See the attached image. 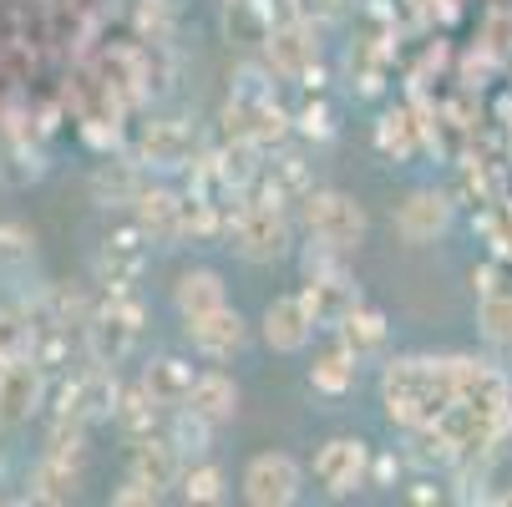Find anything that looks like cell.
I'll return each instance as SVG.
<instances>
[{
  "label": "cell",
  "instance_id": "5",
  "mask_svg": "<svg viewBox=\"0 0 512 507\" xmlns=\"http://www.w3.org/2000/svg\"><path fill=\"white\" fill-rule=\"evenodd\" d=\"M229 127L234 137H249L254 148H269V142L289 132V112L274 102V87H264L259 77H239L234 102H229Z\"/></svg>",
  "mask_w": 512,
  "mask_h": 507
},
{
  "label": "cell",
  "instance_id": "25",
  "mask_svg": "<svg viewBox=\"0 0 512 507\" xmlns=\"http://www.w3.org/2000/svg\"><path fill=\"white\" fill-rule=\"evenodd\" d=\"M335 335H340V345H345L350 355L371 360V355H381V350H386V335H391V330H386V315H381V310H371V305L360 300V305L335 325Z\"/></svg>",
  "mask_w": 512,
  "mask_h": 507
},
{
  "label": "cell",
  "instance_id": "31",
  "mask_svg": "<svg viewBox=\"0 0 512 507\" xmlns=\"http://www.w3.org/2000/svg\"><path fill=\"white\" fill-rule=\"evenodd\" d=\"M92 193H97L102 203H127V208H132V198L142 193V183H137V173H132L127 163H117V168L102 163L97 178H92Z\"/></svg>",
  "mask_w": 512,
  "mask_h": 507
},
{
  "label": "cell",
  "instance_id": "7",
  "mask_svg": "<svg viewBox=\"0 0 512 507\" xmlns=\"http://www.w3.org/2000/svg\"><path fill=\"white\" fill-rule=\"evenodd\" d=\"M315 477L330 497H350L355 487L371 482V447H365L360 437H335L320 447L315 457Z\"/></svg>",
  "mask_w": 512,
  "mask_h": 507
},
{
  "label": "cell",
  "instance_id": "21",
  "mask_svg": "<svg viewBox=\"0 0 512 507\" xmlns=\"http://www.w3.org/2000/svg\"><path fill=\"white\" fill-rule=\"evenodd\" d=\"M188 406H193L203 421H213V426H229V421L239 416V386H234V376H224V371H203V376L193 381Z\"/></svg>",
  "mask_w": 512,
  "mask_h": 507
},
{
  "label": "cell",
  "instance_id": "11",
  "mask_svg": "<svg viewBox=\"0 0 512 507\" xmlns=\"http://www.w3.org/2000/svg\"><path fill=\"white\" fill-rule=\"evenodd\" d=\"M269 66L279 71V77H300V82H320V41L310 26L300 21H289V26H274L269 31Z\"/></svg>",
  "mask_w": 512,
  "mask_h": 507
},
{
  "label": "cell",
  "instance_id": "17",
  "mask_svg": "<svg viewBox=\"0 0 512 507\" xmlns=\"http://www.w3.org/2000/svg\"><path fill=\"white\" fill-rule=\"evenodd\" d=\"M77 492H82V457H56V452H46V457L31 467L26 502L66 507V502H77Z\"/></svg>",
  "mask_w": 512,
  "mask_h": 507
},
{
  "label": "cell",
  "instance_id": "3",
  "mask_svg": "<svg viewBox=\"0 0 512 507\" xmlns=\"http://www.w3.org/2000/svg\"><path fill=\"white\" fill-rule=\"evenodd\" d=\"M87 355L97 366H122L132 355L137 335H142V305L127 295V289H107L102 305L87 315Z\"/></svg>",
  "mask_w": 512,
  "mask_h": 507
},
{
  "label": "cell",
  "instance_id": "20",
  "mask_svg": "<svg viewBox=\"0 0 512 507\" xmlns=\"http://www.w3.org/2000/svg\"><path fill=\"white\" fill-rule=\"evenodd\" d=\"M142 158L153 168H193L198 163V142L183 122H153L142 137Z\"/></svg>",
  "mask_w": 512,
  "mask_h": 507
},
{
  "label": "cell",
  "instance_id": "36",
  "mask_svg": "<svg viewBox=\"0 0 512 507\" xmlns=\"http://www.w3.org/2000/svg\"><path fill=\"white\" fill-rule=\"evenodd\" d=\"M112 502H117V507H158V502H163V492H158L153 482H142L137 472H127V477H122V487H112Z\"/></svg>",
  "mask_w": 512,
  "mask_h": 507
},
{
  "label": "cell",
  "instance_id": "18",
  "mask_svg": "<svg viewBox=\"0 0 512 507\" xmlns=\"http://www.w3.org/2000/svg\"><path fill=\"white\" fill-rule=\"evenodd\" d=\"M477 325L492 345H512V279L502 269H482L477 274Z\"/></svg>",
  "mask_w": 512,
  "mask_h": 507
},
{
  "label": "cell",
  "instance_id": "14",
  "mask_svg": "<svg viewBox=\"0 0 512 507\" xmlns=\"http://www.w3.org/2000/svg\"><path fill=\"white\" fill-rule=\"evenodd\" d=\"M183 213H188V198L173 193V188H148L132 198V219L148 229L153 244H183Z\"/></svg>",
  "mask_w": 512,
  "mask_h": 507
},
{
  "label": "cell",
  "instance_id": "1",
  "mask_svg": "<svg viewBox=\"0 0 512 507\" xmlns=\"http://www.w3.org/2000/svg\"><path fill=\"white\" fill-rule=\"evenodd\" d=\"M381 396H386L391 421H401L406 431L411 426H431L436 416L457 401L452 366H447V360H426V355L391 360L386 376H381Z\"/></svg>",
  "mask_w": 512,
  "mask_h": 507
},
{
  "label": "cell",
  "instance_id": "26",
  "mask_svg": "<svg viewBox=\"0 0 512 507\" xmlns=\"http://www.w3.org/2000/svg\"><path fill=\"white\" fill-rule=\"evenodd\" d=\"M259 198H274V203H305L315 188H310V168L305 158H279V163H264L259 183H254Z\"/></svg>",
  "mask_w": 512,
  "mask_h": 507
},
{
  "label": "cell",
  "instance_id": "19",
  "mask_svg": "<svg viewBox=\"0 0 512 507\" xmlns=\"http://www.w3.org/2000/svg\"><path fill=\"white\" fill-rule=\"evenodd\" d=\"M452 366V386H457V401H472V406H487V411H507V381L487 366V360H467V355H447Z\"/></svg>",
  "mask_w": 512,
  "mask_h": 507
},
{
  "label": "cell",
  "instance_id": "32",
  "mask_svg": "<svg viewBox=\"0 0 512 507\" xmlns=\"http://www.w3.org/2000/svg\"><path fill=\"white\" fill-rule=\"evenodd\" d=\"M178 487H183V502H203V507H208V502H224V472H218L213 462L188 467Z\"/></svg>",
  "mask_w": 512,
  "mask_h": 507
},
{
  "label": "cell",
  "instance_id": "15",
  "mask_svg": "<svg viewBox=\"0 0 512 507\" xmlns=\"http://www.w3.org/2000/svg\"><path fill=\"white\" fill-rule=\"evenodd\" d=\"M300 300H305V310L315 315L320 330H335V325L360 305V289H355V279H350L345 264H340V269H330V274H315V279L300 289Z\"/></svg>",
  "mask_w": 512,
  "mask_h": 507
},
{
  "label": "cell",
  "instance_id": "28",
  "mask_svg": "<svg viewBox=\"0 0 512 507\" xmlns=\"http://www.w3.org/2000/svg\"><path fill=\"white\" fill-rule=\"evenodd\" d=\"M360 381V355H350L345 345H330L325 355H315V366H310V386L320 396H350Z\"/></svg>",
  "mask_w": 512,
  "mask_h": 507
},
{
  "label": "cell",
  "instance_id": "27",
  "mask_svg": "<svg viewBox=\"0 0 512 507\" xmlns=\"http://www.w3.org/2000/svg\"><path fill=\"white\" fill-rule=\"evenodd\" d=\"M158 411H163V406L153 401V391L137 381V386H127V391H122V401H117V416H112V421L122 426V437L137 447V442L158 437Z\"/></svg>",
  "mask_w": 512,
  "mask_h": 507
},
{
  "label": "cell",
  "instance_id": "6",
  "mask_svg": "<svg viewBox=\"0 0 512 507\" xmlns=\"http://www.w3.org/2000/svg\"><path fill=\"white\" fill-rule=\"evenodd\" d=\"M300 462L295 457H284V452H259L249 467H244V497L254 507H289L300 497Z\"/></svg>",
  "mask_w": 512,
  "mask_h": 507
},
{
  "label": "cell",
  "instance_id": "33",
  "mask_svg": "<svg viewBox=\"0 0 512 507\" xmlns=\"http://www.w3.org/2000/svg\"><path fill=\"white\" fill-rule=\"evenodd\" d=\"M87 426H92V421L71 416V411H56V421H51V437H46V452H56V457H82Z\"/></svg>",
  "mask_w": 512,
  "mask_h": 507
},
{
  "label": "cell",
  "instance_id": "23",
  "mask_svg": "<svg viewBox=\"0 0 512 507\" xmlns=\"http://www.w3.org/2000/svg\"><path fill=\"white\" fill-rule=\"evenodd\" d=\"M132 472L142 477V482H153L158 492H168V487H178L183 482V452L173 447V442H158V437H148V442H137L132 447Z\"/></svg>",
  "mask_w": 512,
  "mask_h": 507
},
{
  "label": "cell",
  "instance_id": "30",
  "mask_svg": "<svg viewBox=\"0 0 512 507\" xmlns=\"http://www.w3.org/2000/svg\"><path fill=\"white\" fill-rule=\"evenodd\" d=\"M168 442L183 452V462L193 457H208V447H213V421H203L193 406H173V421H168Z\"/></svg>",
  "mask_w": 512,
  "mask_h": 507
},
{
  "label": "cell",
  "instance_id": "35",
  "mask_svg": "<svg viewBox=\"0 0 512 507\" xmlns=\"http://www.w3.org/2000/svg\"><path fill=\"white\" fill-rule=\"evenodd\" d=\"M376 142H381V153H391V158H411V153H416V132H411V117H406V112H391V117H381V132H376Z\"/></svg>",
  "mask_w": 512,
  "mask_h": 507
},
{
  "label": "cell",
  "instance_id": "29",
  "mask_svg": "<svg viewBox=\"0 0 512 507\" xmlns=\"http://www.w3.org/2000/svg\"><path fill=\"white\" fill-rule=\"evenodd\" d=\"M31 269H36V234L26 224L6 219V224H0V279L21 284Z\"/></svg>",
  "mask_w": 512,
  "mask_h": 507
},
{
  "label": "cell",
  "instance_id": "2",
  "mask_svg": "<svg viewBox=\"0 0 512 507\" xmlns=\"http://www.w3.org/2000/svg\"><path fill=\"white\" fill-rule=\"evenodd\" d=\"M229 239L244 259L254 264H274L289 254V219H284V203L274 198H259V193H244L229 213Z\"/></svg>",
  "mask_w": 512,
  "mask_h": 507
},
{
  "label": "cell",
  "instance_id": "10",
  "mask_svg": "<svg viewBox=\"0 0 512 507\" xmlns=\"http://www.w3.org/2000/svg\"><path fill=\"white\" fill-rule=\"evenodd\" d=\"M46 391V366L31 355H16L6 371H0V426H21L36 416Z\"/></svg>",
  "mask_w": 512,
  "mask_h": 507
},
{
  "label": "cell",
  "instance_id": "9",
  "mask_svg": "<svg viewBox=\"0 0 512 507\" xmlns=\"http://www.w3.org/2000/svg\"><path fill=\"white\" fill-rule=\"evenodd\" d=\"M148 249H153V239H148V229H142L137 219H132L127 229L107 234V244H102V254H97V279H102V289H127V284L142 274V264H148Z\"/></svg>",
  "mask_w": 512,
  "mask_h": 507
},
{
  "label": "cell",
  "instance_id": "38",
  "mask_svg": "<svg viewBox=\"0 0 512 507\" xmlns=\"http://www.w3.org/2000/svg\"><path fill=\"white\" fill-rule=\"evenodd\" d=\"M300 127L325 137V132H330V112H325V107H310V112H300Z\"/></svg>",
  "mask_w": 512,
  "mask_h": 507
},
{
  "label": "cell",
  "instance_id": "12",
  "mask_svg": "<svg viewBox=\"0 0 512 507\" xmlns=\"http://www.w3.org/2000/svg\"><path fill=\"white\" fill-rule=\"evenodd\" d=\"M183 330H188L193 350L208 355V360H229V355H239L244 340H249V325H244V315H239L234 305H218V310H208V315H193V320H183Z\"/></svg>",
  "mask_w": 512,
  "mask_h": 507
},
{
  "label": "cell",
  "instance_id": "16",
  "mask_svg": "<svg viewBox=\"0 0 512 507\" xmlns=\"http://www.w3.org/2000/svg\"><path fill=\"white\" fill-rule=\"evenodd\" d=\"M315 330H320V325H315V315L305 310L300 295H279V300L264 310V345L279 350V355H300Z\"/></svg>",
  "mask_w": 512,
  "mask_h": 507
},
{
  "label": "cell",
  "instance_id": "37",
  "mask_svg": "<svg viewBox=\"0 0 512 507\" xmlns=\"http://www.w3.org/2000/svg\"><path fill=\"white\" fill-rule=\"evenodd\" d=\"M396 472H401V462H396V457H376V462H371V482H381V487H391V482H396Z\"/></svg>",
  "mask_w": 512,
  "mask_h": 507
},
{
  "label": "cell",
  "instance_id": "13",
  "mask_svg": "<svg viewBox=\"0 0 512 507\" xmlns=\"http://www.w3.org/2000/svg\"><path fill=\"white\" fill-rule=\"evenodd\" d=\"M452 224V198L436 188H416L401 208H396V234L406 244H436Z\"/></svg>",
  "mask_w": 512,
  "mask_h": 507
},
{
  "label": "cell",
  "instance_id": "41",
  "mask_svg": "<svg viewBox=\"0 0 512 507\" xmlns=\"http://www.w3.org/2000/svg\"><path fill=\"white\" fill-rule=\"evenodd\" d=\"M497 502H507V507H512V492H502V497H497Z\"/></svg>",
  "mask_w": 512,
  "mask_h": 507
},
{
  "label": "cell",
  "instance_id": "4",
  "mask_svg": "<svg viewBox=\"0 0 512 507\" xmlns=\"http://www.w3.org/2000/svg\"><path fill=\"white\" fill-rule=\"evenodd\" d=\"M305 224H310V239L340 249L345 259L365 244V229H371L365 224V208L350 193H340V188H315L305 198Z\"/></svg>",
  "mask_w": 512,
  "mask_h": 507
},
{
  "label": "cell",
  "instance_id": "22",
  "mask_svg": "<svg viewBox=\"0 0 512 507\" xmlns=\"http://www.w3.org/2000/svg\"><path fill=\"white\" fill-rule=\"evenodd\" d=\"M193 381H198V371L188 366L183 355H158L153 366L142 371V386L153 391V401H158V406H188Z\"/></svg>",
  "mask_w": 512,
  "mask_h": 507
},
{
  "label": "cell",
  "instance_id": "24",
  "mask_svg": "<svg viewBox=\"0 0 512 507\" xmlns=\"http://www.w3.org/2000/svg\"><path fill=\"white\" fill-rule=\"evenodd\" d=\"M173 305H178L183 320H193V315H208L218 305H229V289H224V279H218L213 269H188L173 284Z\"/></svg>",
  "mask_w": 512,
  "mask_h": 507
},
{
  "label": "cell",
  "instance_id": "34",
  "mask_svg": "<svg viewBox=\"0 0 512 507\" xmlns=\"http://www.w3.org/2000/svg\"><path fill=\"white\" fill-rule=\"evenodd\" d=\"M0 350H6L11 360L31 355V315H26V305H0Z\"/></svg>",
  "mask_w": 512,
  "mask_h": 507
},
{
  "label": "cell",
  "instance_id": "39",
  "mask_svg": "<svg viewBox=\"0 0 512 507\" xmlns=\"http://www.w3.org/2000/svg\"><path fill=\"white\" fill-rule=\"evenodd\" d=\"M406 497H411V502H442V492H436L431 482H416V487H411Z\"/></svg>",
  "mask_w": 512,
  "mask_h": 507
},
{
  "label": "cell",
  "instance_id": "40",
  "mask_svg": "<svg viewBox=\"0 0 512 507\" xmlns=\"http://www.w3.org/2000/svg\"><path fill=\"white\" fill-rule=\"evenodd\" d=\"M6 366H11V355H6V350H0V371H6Z\"/></svg>",
  "mask_w": 512,
  "mask_h": 507
},
{
  "label": "cell",
  "instance_id": "8",
  "mask_svg": "<svg viewBox=\"0 0 512 507\" xmlns=\"http://www.w3.org/2000/svg\"><path fill=\"white\" fill-rule=\"evenodd\" d=\"M117 401H122L117 366H97V360L77 381H66V391H61V411L82 416V421H112L117 416Z\"/></svg>",
  "mask_w": 512,
  "mask_h": 507
}]
</instances>
